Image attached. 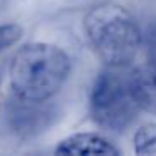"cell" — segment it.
<instances>
[{
	"label": "cell",
	"instance_id": "9",
	"mask_svg": "<svg viewBox=\"0 0 156 156\" xmlns=\"http://www.w3.org/2000/svg\"><path fill=\"white\" fill-rule=\"evenodd\" d=\"M5 2H7V0H0V9H2V7L5 5Z\"/></svg>",
	"mask_w": 156,
	"mask_h": 156
},
{
	"label": "cell",
	"instance_id": "7",
	"mask_svg": "<svg viewBox=\"0 0 156 156\" xmlns=\"http://www.w3.org/2000/svg\"><path fill=\"white\" fill-rule=\"evenodd\" d=\"M24 35V27L20 24H2L0 25V51L15 45Z\"/></svg>",
	"mask_w": 156,
	"mask_h": 156
},
{
	"label": "cell",
	"instance_id": "5",
	"mask_svg": "<svg viewBox=\"0 0 156 156\" xmlns=\"http://www.w3.org/2000/svg\"><path fill=\"white\" fill-rule=\"evenodd\" d=\"M55 154H72V156H118L121 154L118 148L109 139L98 133H76L62 139L55 148Z\"/></svg>",
	"mask_w": 156,
	"mask_h": 156
},
{
	"label": "cell",
	"instance_id": "10",
	"mask_svg": "<svg viewBox=\"0 0 156 156\" xmlns=\"http://www.w3.org/2000/svg\"><path fill=\"white\" fill-rule=\"evenodd\" d=\"M2 79H4V74H2V71H0V86H2Z\"/></svg>",
	"mask_w": 156,
	"mask_h": 156
},
{
	"label": "cell",
	"instance_id": "6",
	"mask_svg": "<svg viewBox=\"0 0 156 156\" xmlns=\"http://www.w3.org/2000/svg\"><path fill=\"white\" fill-rule=\"evenodd\" d=\"M134 153L138 156H156V122H144L133 136Z\"/></svg>",
	"mask_w": 156,
	"mask_h": 156
},
{
	"label": "cell",
	"instance_id": "8",
	"mask_svg": "<svg viewBox=\"0 0 156 156\" xmlns=\"http://www.w3.org/2000/svg\"><path fill=\"white\" fill-rule=\"evenodd\" d=\"M143 49L146 54L144 64L156 72V24L149 27L146 35H143Z\"/></svg>",
	"mask_w": 156,
	"mask_h": 156
},
{
	"label": "cell",
	"instance_id": "4",
	"mask_svg": "<svg viewBox=\"0 0 156 156\" xmlns=\"http://www.w3.org/2000/svg\"><path fill=\"white\" fill-rule=\"evenodd\" d=\"M57 118V111L47 101H29L19 96L7 99L2 114L4 131L19 143L32 141L49 129Z\"/></svg>",
	"mask_w": 156,
	"mask_h": 156
},
{
	"label": "cell",
	"instance_id": "1",
	"mask_svg": "<svg viewBox=\"0 0 156 156\" xmlns=\"http://www.w3.org/2000/svg\"><path fill=\"white\" fill-rule=\"evenodd\" d=\"M71 67V57L59 45L25 44L15 52L9 67L12 94L29 101H49L66 84Z\"/></svg>",
	"mask_w": 156,
	"mask_h": 156
},
{
	"label": "cell",
	"instance_id": "3",
	"mask_svg": "<svg viewBox=\"0 0 156 156\" xmlns=\"http://www.w3.org/2000/svg\"><path fill=\"white\" fill-rule=\"evenodd\" d=\"M143 111L128 67H106L96 77L89 94V116L99 128L122 133Z\"/></svg>",
	"mask_w": 156,
	"mask_h": 156
},
{
	"label": "cell",
	"instance_id": "2",
	"mask_svg": "<svg viewBox=\"0 0 156 156\" xmlns=\"http://www.w3.org/2000/svg\"><path fill=\"white\" fill-rule=\"evenodd\" d=\"M84 34L106 67H128L143 45V34L126 7L114 2L98 4L84 15Z\"/></svg>",
	"mask_w": 156,
	"mask_h": 156
}]
</instances>
